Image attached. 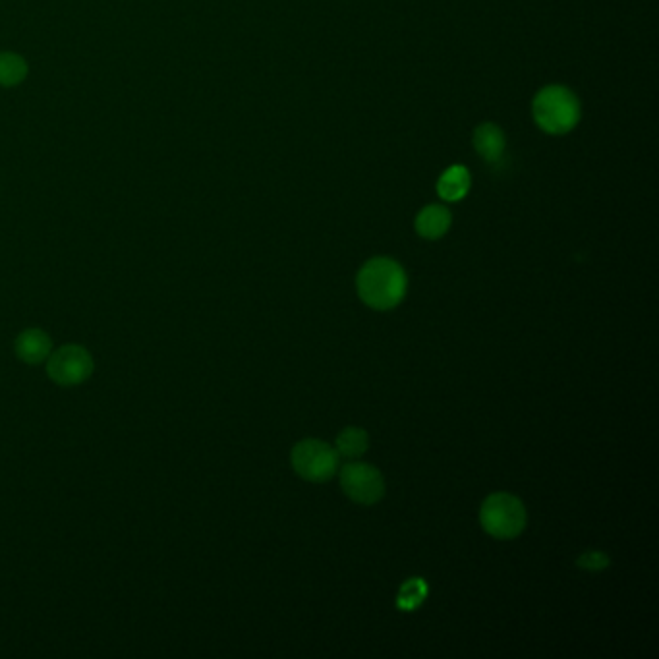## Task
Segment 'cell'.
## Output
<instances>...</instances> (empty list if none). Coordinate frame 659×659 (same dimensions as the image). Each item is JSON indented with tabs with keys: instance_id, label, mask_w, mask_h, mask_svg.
<instances>
[{
	"instance_id": "cell-1",
	"label": "cell",
	"mask_w": 659,
	"mask_h": 659,
	"mask_svg": "<svg viewBox=\"0 0 659 659\" xmlns=\"http://www.w3.org/2000/svg\"><path fill=\"white\" fill-rule=\"evenodd\" d=\"M356 287L362 302L373 310H391L401 304L408 281L397 261L375 258L360 269Z\"/></svg>"
},
{
	"instance_id": "cell-2",
	"label": "cell",
	"mask_w": 659,
	"mask_h": 659,
	"mask_svg": "<svg viewBox=\"0 0 659 659\" xmlns=\"http://www.w3.org/2000/svg\"><path fill=\"white\" fill-rule=\"evenodd\" d=\"M536 124L553 136L571 132L580 120V103L571 89L563 86H547L536 95L534 105Z\"/></svg>"
},
{
	"instance_id": "cell-3",
	"label": "cell",
	"mask_w": 659,
	"mask_h": 659,
	"mask_svg": "<svg viewBox=\"0 0 659 659\" xmlns=\"http://www.w3.org/2000/svg\"><path fill=\"white\" fill-rule=\"evenodd\" d=\"M480 522L489 536L513 540L526 526V509L515 495L493 493L480 509Z\"/></svg>"
},
{
	"instance_id": "cell-4",
	"label": "cell",
	"mask_w": 659,
	"mask_h": 659,
	"mask_svg": "<svg viewBox=\"0 0 659 659\" xmlns=\"http://www.w3.org/2000/svg\"><path fill=\"white\" fill-rule=\"evenodd\" d=\"M292 468L308 482H327L339 468V453L325 441L304 439L292 449Z\"/></svg>"
},
{
	"instance_id": "cell-5",
	"label": "cell",
	"mask_w": 659,
	"mask_h": 659,
	"mask_svg": "<svg viewBox=\"0 0 659 659\" xmlns=\"http://www.w3.org/2000/svg\"><path fill=\"white\" fill-rule=\"evenodd\" d=\"M93 370V358L80 344H64L47 358V373L60 387H76L86 383Z\"/></svg>"
},
{
	"instance_id": "cell-6",
	"label": "cell",
	"mask_w": 659,
	"mask_h": 659,
	"mask_svg": "<svg viewBox=\"0 0 659 659\" xmlns=\"http://www.w3.org/2000/svg\"><path fill=\"white\" fill-rule=\"evenodd\" d=\"M341 488L354 503L373 505L385 495V480L372 464L350 462L341 470Z\"/></svg>"
},
{
	"instance_id": "cell-7",
	"label": "cell",
	"mask_w": 659,
	"mask_h": 659,
	"mask_svg": "<svg viewBox=\"0 0 659 659\" xmlns=\"http://www.w3.org/2000/svg\"><path fill=\"white\" fill-rule=\"evenodd\" d=\"M16 354L22 362L29 366H37L47 362L53 352V341L43 329H26L16 339Z\"/></svg>"
},
{
	"instance_id": "cell-8",
	"label": "cell",
	"mask_w": 659,
	"mask_h": 659,
	"mask_svg": "<svg viewBox=\"0 0 659 659\" xmlns=\"http://www.w3.org/2000/svg\"><path fill=\"white\" fill-rule=\"evenodd\" d=\"M451 227V213L443 205H428L416 217V232L422 238L437 240Z\"/></svg>"
},
{
	"instance_id": "cell-9",
	"label": "cell",
	"mask_w": 659,
	"mask_h": 659,
	"mask_svg": "<svg viewBox=\"0 0 659 659\" xmlns=\"http://www.w3.org/2000/svg\"><path fill=\"white\" fill-rule=\"evenodd\" d=\"M474 147L488 163H499L505 151V136L501 128L495 124L478 126L474 132Z\"/></svg>"
},
{
	"instance_id": "cell-10",
	"label": "cell",
	"mask_w": 659,
	"mask_h": 659,
	"mask_svg": "<svg viewBox=\"0 0 659 659\" xmlns=\"http://www.w3.org/2000/svg\"><path fill=\"white\" fill-rule=\"evenodd\" d=\"M470 190V172L462 165H455L441 174L437 182V194L445 201H459Z\"/></svg>"
},
{
	"instance_id": "cell-11",
	"label": "cell",
	"mask_w": 659,
	"mask_h": 659,
	"mask_svg": "<svg viewBox=\"0 0 659 659\" xmlns=\"http://www.w3.org/2000/svg\"><path fill=\"white\" fill-rule=\"evenodd\" d=\"M368 447H370V435L360 428H346L339 433L335 443V451L344 459H358L368 451Z\"/></svg>"
},
{
	"instance_id": "cell-12",
	"label": "cell",
	"mask_w": 659,
	"mask_h": 659,
	"mask_svg": "<svg viewBox=\"0 0 659 659\" xmlns=\"http://www.w3.org/2000/svg\"><path fill=\"white\" fill-rule=\"evenodd\" d=\"M28 76L26 60L14 53H0V86L14 87Z\"/></svg>"
},
{
	"instance_id": "cell-13",
	"label": "cell",
	"mask_w": 659,
	"mask_h": 659,
	"mask_svg": "<svg viewBox=\"0 0 659 659\" xmlns=\"http://www.w3.org/2000/svg\"><path fill=\"white\" fill-rule=\"evenodd\" d=\"M426 596H428V584L422 578H410L402 584L397 605L404 611H412L424 603Z\"/></svg>"
},
{
	"instance_id": "cell-14",
	"label": "cell",
	"mask_w": 659,
	"mask_h": 659,
	"mask_svg": "<svg viewBox=\"0 0 659 659\" xmlns=\"http://www.w3.org/2000/svg\"><path fill=\"white\" fill-rule=\"evenodd\" d=\"M578 567L586 571H603L609 567V557L602 551H586L582 557H578Z\"/></svg>"
}]
</instances>
